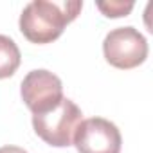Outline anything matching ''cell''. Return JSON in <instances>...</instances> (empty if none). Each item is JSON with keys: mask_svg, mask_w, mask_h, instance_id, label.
Listing matches in <instances>:
<instances>
[{"mask_svg": "<svg viewBox=\"0 0 153 153\" xmlns=\"http://www.w3.org/2000/svg\"><path fill=\"white\" fill-rule=\"evenodd\" d=\"M20 61L22 54L15 40L6 34H0V79L11 78L18 70Z\"/></svg>", "mask_w": 153, "mask_h": 153, "instance_id": "8992f818", "label": "cell"}, {"mask_svg": "<svg viewBox=\"0 0 153 153\" xmlns=\"http://www.w3.org/2000/svg\"><path fill=\"white\" fill-rule=\"evenodd\" d=\"M0 153H27V151L20 146H2L0 148Z\"/></svg>", "mask_w": 153, "mask_h": 153, "instance_id": "ba28073f", "label": "cell"}, {"mask_svg": "<svg viewBox=\"0 0 153 153\" xmlns=\"http://www.w3.org/2000/svg\"><path fill=\"white\" fill-rule=\"evenodd\" d=\"M96 6L105 16H108V18H121V16H128L135 4L131 2V0H128V2H123V0H110V2H97Z\"/></svg>", "mask_w": 153, "mask_h": 153, "instance_id": "52a82bcc", "label": "cell"}, {"mask_svg": "<svg viewBox=\"0 0 153 153\" xmlns=\"http://www.w3.org/2000/svg\"><path fill=\"white\" fill-rule=\"evenodd\" d=\"M103 54L105 59L115 68H135L148 58V42L144 34L131 25L117 27L105 36Z\"/></svg>", "mask_w": 153, "mask_h": 153, "instance_id": "3957f363", "label": "cell"}, {"mask_svg": "<svg viewBox=\"0 0 153 153\" xmlns=\"http://www.w3.org/2000/svg\"><path fill=\"white\" fill-rule=\"evenodd\" d=\"M20 96L33 115H40L56 108L63 99V83L56 74L45 68L27 72L20 85Z\"/></svg>", "mask_w": 153, "mask_h": 153, "instance_id": "277c9868", "label": "cell"}, {"mask_svg": "<svg viewBox=\"0 0 153 153\" xmlns=\"http://www.w3.org/2000/svg\"><path fill=\"white\" fill-rule=\"evenodd\" d=\"M81 7V0H33L20 15V31L31 43H51L63 34V29L72 20H76Z\"/></svg>", "mask_w": 153, "mask_h": 153, "instance_id": "6da1fadb", "label": "cell"}, {"mask_svg": "<svg viewBox=\"0 0 153 153\" xmlns=\"http://www.w3.org/2000/svg\"><path fill=\"white\" fill-rule=\"evenodd\" d=\"M81 110L72 99L63 97L51 112L33 115V128L36 135L54 148H67L74 140V133L81 123Z\"/></svg>", "mask_w": 153, "mask_h": 153, "instance_id": "7a4b0ae2", "label": "cell"}, {"mask_svg": "<svg viewBox=\"0 0 153 153\" xmlns=\"http://www.w3.org/2000/svg\"><path fill=\"white\" fill-rule=\"evenodd\" d=\"M72 144L78 153H121L123 137L112 121L90 117L79 123Z\"/></svg>", "mask_w": 153, "mask_h": 153, "instance_id": "5b68a950", "label": "cell"}]
</instances>
